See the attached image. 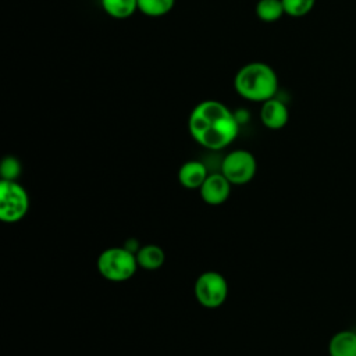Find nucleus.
<instances>
[{"label": "nucleus", "instance_id": "2", "mask_svg": "<svg viewBox=\"0 0 356 356\" xmlns=\"http://www.w3.org/2000/svg\"><path fill=\"white\" fill-rule=\"evenodd\" d=\"M234 88L245 100L263 103L275 97L278 76L268 64L252 61L238 70L234 78Z\"/></svg>", "mask_w": 356, "mask_h": 356}, {"label": "nucleus", "instance_id": "15", "mask_svg": "<svg viewBox=\"0 0 356 356\" xmlns=\"http://www.w3.org/2000/svg\"><path fill=\"white\" fill-rule=\"evenodd\" d=\"M281 1H282L285 14L295 18L305 17L313 10L316 4V0H281Z\"/></svg>", "mask_w": 356, "mask_h": 356}, {"label": "nucleus", "instance_id": "9", "mask_svg": "<svg viewBox=\"0 0 356 356\" xmlns=\"http://www.w3.org/2000/svg\"><path fill=\"white\" fill-rule=\"evenodd\" d=\"M207 175L206 165L199 160L185 161L178 170V181L186 189H200Z\"/></svg>", "mask_w": 356, "mask_h": 356}, {"label": "nucleus", "instance_id": "12", "mask_svg": "<svg viewBox=\"0 0 356 356\" xmlns=\"http://www.w3.org/2000/svg\"><path fill=\"white\" fill-rule=\"evenodd\" d=\"M103 11L115 19L129 18L138 11V0H100Z\"/></svg>", "mask_w": 356, "mask_h": 356}, {"label": "nucleus", "instance_id": "13", "mask_svg": "<svg viewBox=\"0 0 356 356\" xmlns=\"http://www.w3.org/2000/svg\"><path fill=\"white\" fill-rule=\"evenodd\" d=\"M254 13L263 22H275L285 14L281 0H259Z\"/></svg>", "mask_w": 356, "mask_h": 356}, {"label": "nucleus", "instance_id": "4", "mask_svg": "<svg viewBox=\"0 0 356 356\" xmlns=\"http://www.w3.org/2000/svg\"><path fill=\"white\" fill-rule=\"evenodd\" d=\"M29 209V197L22 185L17 181H0V220L18 222Z\"/></svg>", "mask_w": 356, "mask_h": 356}, {"label": "nucleus", "instance_id": "10", "mask_svg": "<svg viewBox=\"0 0 356 356\" xmlns=\"http://www.w3.org/2000/svg\"><path fill=\"white\" fill-rule=\"evenodd\" d=\"M330 356H356V332L343 330L334 334L328 342Z\"/></svg>", "mask_w": 356, "mask_h": 356}, {"label": "nucleus", "instance_id": "11", "mask_svg": "<svg viewBox=\"0 0 356 356\" xmlns=\"http://www.w3.org/2000/svg\"><path fill=\"white\" fill-rule=\"evenodd\" d=\"M135 256H136L138 266L145 270H157L164 264V260H165L164 250L154 243L139 246Z\"/></svg>", "mask_w": 356, "mask_h": 356}, {"label": "nucleus", "instance_id": "6", "mask_svg": "<svg viewBox=\"0 0 356 356\" xmlns=\"http://www.w3.org/2000/svg\"><path fill=\"white\" fill-rule=\"evenodd\" d=\"M257 171L256 157L245 149H235L225 154L221 161V172L232 185L250 182Z\"/></svg>", "mask_w": 356, "mask_h": 356}, {"label": "nucleus", "instance_id": "14", "mask_svg": "<svg viewBox=\"0 0 356 356\" xmlns=\"http://www.w3.org/2000/svg\"><path fill=\"white\" fill-rule=\"evenodd\" d=\"M175 4V0H138V11L146 17L159 18L167 15Z\"/></svg>", "mask_w": 356, "mask_h": 356}, {"label": "nucleus", "instance_id": "16", "mask_svg": "<svg viewBox=\"0 0 356 356\" xmlns=\"http://www.w3.org/2000/svg\"><path fill=\"white\" fill-rule=\"evenodd\" d=\"M22 164L15 156H6L0 164V175L4 181H17L21 175Z\"/></svg>", "mask_w": 356, "mask_h": 356}, {"label": "nucleus", "instance_id": "7", "mask_svg": "<svg viewBox=\"0 0 356 356\" xmlns=\"http://www.w3.org/2000/svg\"><path fill=\"white\" fill-rule=\"evenodd\" d=\"M232 184L222 175V172H211L200 186V197L210 206L222 204L231 193Z\"/></svg>", "mask_w": 356, "mask_h": 356}, {"label": "nucleus", "instance_id": "8", "mask_svg": "<svg viewBox=\"0 0 356 356\" xmlns=\"http://www.w3.org/2000/svg\"><path fill=\"white\" fill-rule=\"evenodd\" d=\"M288 120H289V111L286 104L282 100L273 97L261 103L260 121L266 128L273 131L281 129L286 125Z\"/></svg>", "mask_w": 356, "mask_h": 356}, {"label": "nucleus", "instance_id": "3", "mask_svg": "<svg viewBox=\"0 0 356 356\" xmlns=\"http://www.w3.org/2000/svg\"><path fill=\"white\" fill-rule=\"evenodd\" d=\"M99 274L113 282H122L132 278L138 270L136 256L125 246L104 249L96 261Z\"/></svg>", "mask_w": 356, "mask_h": 356}, {"label": "nucleus", "instance_id": "1", "mask_svg": "<svg viewBox=\"0 0 356 356\" xmlns=\"http://www.w3.org/2000/svg\"><path fill=\"white\" fill-rule=\"evenodd\" d=\"M188 129L196 143L209 150H221L229 146L239 132L234 113L218 100L197 103L188 118Z\"/></svg>", "mask_w": 356, "mask_h": 356}, {"label": "nucleus", "instance_id": "5", "mask_svg": "<svg viewBox=\"0 0 356 356\" xmlns=\"http://www.w3.org/2000/svg\"><path fill=\"white\" fill-rule=\"evenodd\" d=\"M196 300L207 309H217L222 306L228 296V284L222 274L217 271L202 273L193 286Z\"/></svg>", "mask_w": 356, "mask_h": 356}]
</instances>
